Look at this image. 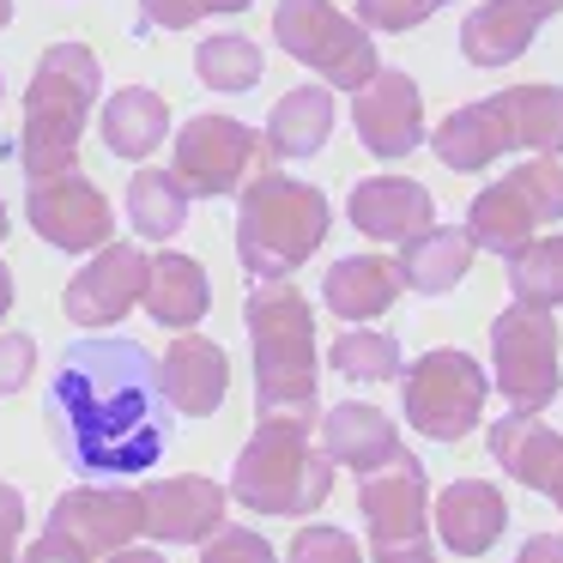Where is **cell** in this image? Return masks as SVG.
<instances>
[{"label":"cell","mask_w":563,"mask_h":563,"mask_svg":"<svg viewBox=\"0 0 563 563\" xmlns=\"http://www.w3.org/2000/svg\"><path fill=\"white\" fill-rule=\"evenodd\" d=\"M490 461L527 490H558L563 485V430L539 424L533 412H509L490 424Z\"/></svg>","instance_id":"cell-22"},{"label":"cell","mask_w":563,"mask_h":563,"mask_svg":"<svg viewBox=\"0 0 563 563\" xmlns=\"http://www.w3.org/2000/svg\"><path fill=\"white\" fill-rule=\"evenodd\" d=\"M449 0H357V25L364 31H412V25H424L430 13H442Z\"/></svg>","instance_id":"cell-35"},{"label":"cell","mask_w":563,"mask_h":563,"mask_svg":"<svg viewBox=\"0 0 563 563\" xmlns=\"http://www.w3.org/2000/svg\"><path fill=\"white\" fill-rule=\"evenodd\" d=\"M563 219V164L558 158H527L509 176L473 195L466 207V243L490 255H521L539 236V224Z\"/></svg>","instance_id":"cell-7"},{"label":"cell","mask_w":563,"mask_h":563,"mask_svg":"<svg viewBox=\"0 0 563 563\" xmlns=\"http://www.w3.org/2000/svg\"><path fill=\"white\" fill-rule=\"evenodd\" d=\"M490 376L466 352H424L412 369H400V412L418 437L430 442H461L473 437L478 412H485Z\"/></svg>","instance_id":"cell-9"},{"label":"cell","mask_w":563,"mask_h":563,"mask_svg":"<svg viewBox=\"0 0 563 563\" xmlns=\"http://www.w3.org/2000/svg\"><path fill=\"white\" fill-rule=\"evenodd\" d=\"M25 219H31V231L49 249H62V255H98V249L110 243L115 212H110V195H103L86 170H62V176L31 183Z\"/></svg>","instance_id":"cell-12"},{"label":"cell","mask_w":563,"mask_h":563,"mask_svg":"<svg viewBox=\"0 0 563 563\" xmlns=\"http://www.w3.org/2000/svg\"><path fill=\"white\" fill-rule=\"evenodd\" d=\"M43 533L67 539V545H74L86 563H98V558L122 551L128 539L140 533V490H122V485H110V490L79 485V490H67V497H55L49 527H43Z\"/></svg>","instance_id":"cell-15"},{"label":"cell","mask_w":563,"mask_h":563,"mask_svg":"<svg viewBox=\"0 0 563 563\" xmlns=\"http://www.w3.org/2000/svg\"><path fill=\"white\" fill-rule=\"evenodd\" d=\"M321 243H328V195L316 183L261 170L243 188V207H236V261H243L249 285L297 273Z\"/></svg>","instance_id":"cell-5"},{"label":"cell","mask_w":563,"mask_h":563,"mask_svg":"<svg viewBox=\"0 0 563 563\" xmlns=\"http://www.w3.org/2000/svg\"><path fill=\"white\" fill-rule=\"evenodd\" d=\"M255 0H140V31H188L200 19H231Z\"/></svg>","instance_id":"cell-33"},{"label":"cell","mask_w":563,"mask_h":563,"mask_svg":"<svg viewBox=\"0 0 563 563\" xmlns=\"http://www.w3.org/2000/svg\"><path fill=\"white\" fill-rule=\"evenodd\" d=\"M515 563H563V533H533L515 551Z\"/></svg>","instance_id":"cell-40"},{"label":"cell","mask_w":563,"mask_h":563,"mask_svg":"<svg viewBox=\"0 0 563 563\" xmlns=\"http://www.w3.org/2000/svg\"><path fill=\"white\" fill-rule=\"evenodd\" d=\"M515 146H527L533 158H558L563 152V91L558 86H503L497 98L461 103L442 128H430V152L461 176L497 164Z\"/></svg>","instance_id":"cell-3"},{"label":"cell","mask_w":563,"mask_h":563,"mask_svg":"<svg viewBox=\"0 0 563 563\" xmlns=\"http://www.w3.org/2000/svg\"><path fill=\"white\" fill-rule=\"evenodd\" d=\"M291 563H364L357 539L345 527H328V521H309L303 533L291 539Z\"/></svg>","instance_id":"cell-34"},{"label":"cell","mask_w":563,"mask_h":563,"mask_svg":"<svg viewBox=\"0 0 563 563\" xmlns=\"http://www.w3.org/2000/svg\"><path fill=\"white\" fill-rule=\"evenodd\" d=\"M128 224H134L140 236H152V243L176 236L188 224V188L176 183L170 170H140L134 183H128Z\"/></svg>","instance_id":"cell-29"},{"label":"cell","mask_w":563,"mask_h":563,"mask_svg":"<svg viewBox=\"0 0 563 563\" xmlns=\"http://www.w3.org/2000/svg\"><path fill=\"white\" fill-rule=\"evenodd\" d=\"M267 170V146L255 140V128L236 115H195L176 128V158L170 176L188 188V200H219V195H243L249 176Z\"/></svg>","instance_id":"cell-11"},{"label":"cell","mask_w":563,"mask_h":563,"mask_svg":"<svg viewBox=\"0 0 563 563\" xmlns=\"http://www.w3.org/2000/svg\"><path fill=\"white\" fill-rule=\"evenodd\" d=\"M243 328L255 345V400L267 418H316V309L297 285L261 279L243 297Z\"/></svg>","instance_id":"cell-2"},{"label":"cell","mask_w":563,"mask_h":563,"mask_svg":"<svg viewBox=\"0 0 563 563\" xmlns=\"http://www.w3.org/2000/svg\"><path fill=\"white\" fill-rule=\"evenodd\" d=\"M273 37L291 62H303L309 74H321L340 91H364L376 79V37L357 19H345L333 0H279Z\"/></svg>","instance_id":"cell-8"},{"label":"cell","mask_w":563,"mask_h":563,"mask_svg":"<svg viewBox=\"0 0 563 563\" xmlns=\"http://www.w3.org/2000/svg\"><path fill=\"white\" fill-rule=\"evenodd\" d=\"M7 231H13V224H7V200H0V236H7Z\"/></svg>","instance_id":"cell-45"},{"label":"cell","mask_w":563,"mask_h":563,"mask_svg":"<svg viewBox=\"0 0 563 563\" xmlns=\"http://www.w3.org/2000/svg\"><path fill=\"white\" fill-rule=\"evenodd\" d=\"M509 291L527 309H558L563 303V236L527 243L521 255H509Z\"/></svg>","instance_id":"cell-31"},{"label":"cell","mask_w":563,"mask_h":563,"mask_svg":"<svg viewBox=\"0 0 563 563\" xmlns=\"http://www.w3.org/2000/svg\"><path fill=\"white\" fill-rule=\"evenodd\" d=\"M146 273H152L146 249L103 243L98 255L67 279V297H62L67 321H79V328H110V321H122L128 309L146 297Z\"/></svg>","instance_id":"cell-14"},{"label":"cell","mask_w":563,"mask_h":563,"mask_svg":"<svg viewBox=\"0 0 563 563\" xmlns=\"http://www.w3.org/2000/svg\"><path fill=\"white\" fill-rule=\"evenodd\" d=\"M37 364V340L31 333H0V394H19Z\"/></svg>","instance_id":"cell-37"},{"label":"cell","mask_w":563,"mask_h":563,"mask_svg":"<svg viewBox=\"0 0 563 563\" xmlns=\"http://www.w3.org/2000/svg\"><path fill=\"white\" fill-rule=\"evenodd\" d=\"M333 134V91L328 86H297L273 103L267 115V158H316Z\"/></svg>","instance_id":"cell-28"},{"label":"cell","mask_w":563,"mask_h":563,"mask_svg":"<svg viewBox=\"0 0 563 563\" xmlns=\"http://www.w3.org/2000/svg\"><path fill=\"white\" fill-rule=\"evenodd\" d=\"M158 394H164V406L183 412V418L219 412L224 394H231V357H224V345L200 340V333H183V340L158 357Z\"/></svg>","instance_id":"cell-18"},{"label":"cell","mask_w":563,"mask_h":563,"mask_svg":"<svg viewBox=\"0 0 563 563\" xmlns=\"http://www.w3.org/2000/svg\"><path fill=\"white\" fill-rule=\"evenodd\" d=\"M103 67L86 43H49L25 86V128H19V164L31 183L79 170V134L98 103Z\"/></svg>","instance_id":"cell-4"},{"label":"cell","mask_w":563,"mask_h":563,"mask_svg":"<svg viewBox=\"0 0 563 563\" xmlns=\"http://www.w3.org/2000/svg\"><path fill=\"white\" fill-rule=\"evenodd\" d=\"M394 297H400V273L382 255H345L321 273V303L340 321H376L388 316Z\"/></svg>","instance_id":"cell-24"},{"label":"cell","mask_w":563,"mask_h":563,"mask_svg":"<svg viewBox=\"0 0 563 563\" xmlns=\"http://www.w3.org/2000/svg\"><path fill=\"white\" fill-rule=\"evenodd\" d=\"M55 449L86 478H134L164 461L170 418L158 394V357L140 340H79L62 352L43 400Z\"/></svg>","instance_id":"cell-1"},{"label":"cell","mask_w":563,"mask_h":563,"mask_svg":"<svg viewBox=\"0 0 563 563\" xmlns=\"http://www.w3.org/2000/svg\"><path fill=\"white\" fill-rule=\"evenodd\" d=\"M103 563H164V558H158V551H128V545H122V551H110Z\"/></svg>","instance_id":"cell-43"},{"label":"cell","mask_w":563,"mask_h":563,"mask_svg":"<svg viewBox=\"0 0 563 563\" xmlns=\"http://www.w3.org/2000/svg\"><path fill=\"white\" fill-rule=\"evenodd\" d=\"M345 212L369 243H412L418 231L437 224V200L412 176H364L345 200Z\"/></svg>","instance_id":"cell-20"},{"label":"cell","mask_w":563,"mask_h":563,"mask_svg":"<svg viewBox=\"0 0 563 563\" xmlns=\"http://www.w3.org/2000/svg\"><path fill=\"white\" fill-rule=\"evenodd\" d=\"M328 364L340 369L345 382H394L406 369L400 364V345H394L388 333H376V328H345L340 340H333Z\"/></svg>","instance_id":"cell-32"},{"label":"cell","mask_w":563,"mask_h":563,"mask_svg":"<svg viewBox=\"0 0 563 563\" xmlns=\"http://www.w3.org/2000/svg\"><path fill=\"white\" fill-rule=\"evenodd\" d=\"M19 533H25V497L0 478V545H13Z\"/></svg>","instance_id":"cell-38"},{"label":"cell","mask_w":563,"mask_h":563,"mask_svg":"<svg viewBox=\"0 0 563 563\" xmlns=\"http://www.w3.org/2000/svg\"><path fill=\"white\" fill-rule=\"evenodd\" d=\"M490 369H497V394L515 412H539L558 400L563 369H558V321L551 309L509 303L490 321Z\"/></svg>","instance_id":"cell-10"},{"label":"cell","mask_w":563,"mask_h":563,"mask_svg":"<svg viewBox=\"0 0 563 563\" xmlns=\"http://www.w3.org/2000/svg\"><path fill=\"white\" fill-rule=\"evenodd\" d=\"M563 13V0H485L461 25V55L473 67H509L533 49L539 25Z\"/></svg>","instance_id":"cell-19"},{"label":"cell","mask_w":563,"mask_h":563,"mask_svg":"<svg viewBox=\"0 0 563 563\" xmlns=\"http://www.w3.org/2000/svg\"><path fill=\"white\" fill-rule=\"evenodd\" d=\"M224 503H231V490L200 473L152 478L140 490V533H152L158 545H207L224 527Z\"/></svg>","instance_id":"cell-17"},{"label":"cell","mask_w":563,"mask_h":563,"mask_svg":"<svg viewBox=\"0 0 563 563\" xmlns=\"http://www.w3.org/2000/svg\"><path fill=\"white\" fill-rule=\"evenodd\" d=\"M321 454H328L333 466H352V473L364 478V473H376V466H388L394 454H400V430H394V418L382 412V406L345 400V406H333V412H321Z\"/></svg>","instance_id":"cell-23"},{"label":"cell","mask_w":563,"mask_h":563,"mask_svg":"<svg viewBox=\"0 0 563 563\" xmlns=\"http://www.w3.org/2000/svg\"><path fill=\"white\" fill-rule=\"evenodd\" d=\"M13 7H19V0H0V25H7V19H13Z\"/></svg>","instance_id":"cell-44"},{"label":"cell","mask_w":563,"mask_h":563,"mask_svg":"<svg viewBox=\"0 0 563 563\" xmlns=\"http://www.w3.org/2000/svg\"><path fill=\"white\" fill-rule=\"evenodd\" d=\"M430 527H437V539L454 558H485L503 539V527H509V503L485 478H454L437 497V509H430Z\"/></svg>","instance_id":"cell-21"},{"label":"cell","mask_w":563,"mask_h":563,"mask_svg":"<svg viewBox=\"0 0 563 563\" xmlns=\"http://www.w3.org/2000/svg\"><path fill=\"white\" fill-rule=\"evenodd\" d=\"M261 67H267V55L249 37H236V31H219V37H207L195 49V74H200V86H212V91H255Z\"/></svg>","instance_id":"cell-30"},{"label":"cell","mask_w":563,"mask_h":563,"mask_svg":"<svg viewBox=\"0 0 563 563\" xmlns=\"http://www.w3.org/2000/svg\"><path fill=\"white\" fill-rule=\"evenodd\" d=\"M551 503H558V509H563V485H558V490H551Z\"/></svg>","instance_id":"cell-47"},{"label":"cell","mask_w":563,"mask_h":563,"mask_svg":"<svg viewBox=\"0 0 563 563\" xmlns=\"http://www.w3.org/2000/svg\"><path fill=\"white\" fill-rule=\"evenodd\" d=\"M13 316V267H7V261H0V321Z\"/></svg>","instance_id":"cell-42"},{"label":"cell","mask_w":563,"mask_h":563,"mask_svg":"<svg viewBox=\"0 0 563 563\" xmlns=\"http://www.w3.org/2000/svg\"><path fill=\"white\" fill-rule=\"evenodd\" d=\"M200 563H279V551L255 533V527H219L200 551Z\"/></svg>","instance_id":"cell-36"},{"label":"cell","mask_w":563,"mask_h":563,"mask_svg":"<svg viewBox=\"0 0 563 563\" xmlns=\"http://www.w3.org/2000/svg\"><path fill=\"white\" fill-rule=\"evenodd\" d=\"M19 563H86V558H79V551L67 545V539H55V533H37V545H31Z\"/></svg>","instance_id":"cell-39"},{"label":"cell","mask_w":563,"mask_h":563,"mask_svg":"<svg viewBox=\"0 0 563 563\" xmlns=\"http://www.w3.org/2000/svg\"><path fill=\"white\" fill-rule=\"evenodd\" d=\"M146 316L158 321V328H176L188 333L195 321H207L212 309V285H207V267H200L195 255H158L146 273Z\"/></svg>","instance_id":"cell-27"},{"label":"cell","mask_w":563,"mask_h":563,"mask_svg":"<svg viewBox=\"0 0 563 563\" xmlns=\"http://www.w3.org/2000/svg\"><path fill=\"white\" fill-rule=\"evenodd\" d=\"M333 490V461L303 418H261L231 466V497L255 515H316Z\"/></svg>","instance_id":"cell-6"},{"label":"cell","mask_w":563,"mask_h":563,"mask_svg":"<svg viewBox=\"0 0 563 563\" xmlns=\"http://www.w3.org/2000/svg\"><path fill=\"white\" fill-rule=\"evenodd\" d=\"M0 563H19V558H13V545H0Z\"/></svg>","instance_id":"cell-46"},{"label":"cell","mask_w":563,"mask_h":563,"mask_svg":"<svg viewBox=\"0 0 563 563\" xmlns=\"http://www.w3.org/2000/svg\"><path fill=\"white\" fill-rule=\"evenodd\" d=\"M369 563H437V551L430 545H376Z\"/></svg>","instance_id":"cell-41"},{"label":"cell","mask_w":563,"mask_h":563,"mask_svg":"<svg viewBox=\"0 0 563 563\" xmlns=\"http://www.w3.org/2000/svg\"><path fill=\"white\" fill-rule=\"evenodd\" d=\"M466 267H473V243H466V231H454V224L418 231L412 243H400V261H394L400 285L418 297H449L454 285L466 279Z\"/></svg>","instance_id":"cell-25"},{"label":"cell","mask_w":563,"mask_h":563,"mask_svg":"<svg viewBox=\"0 0 563 563\" xmlns=\"http://www.w3.org/2000/svg\"><path fill=\"white\" fill-rule=\"evenodd\" d=\"M357 509H364V527H369V551H376V545H424V533H430L424 461L400 449L388 466L364 473Z\"/></svg>","instance_id":"cell-13"},{"label":"cell","mask_w":563,"mask_h":563,"mask_svg":"<svg viewBox=\"0 0 563 563\" xmlns=\"http://www.w3.org/2000/svg\"><path fill=\"white\" fill-rule=\"evenodd\" d=\"M352 128L364 140V152L376 158H406L424 140V98H418V79L400 67H376L364 91H352Z\"/></svg>","instance_id":"cell-16"},{"label":"cell","mask_w":563,"mask_h":563,"mask_svg":"<svg viewBox=\"0 0 563 563\" xmlns=\"http://www.w3.org/2000/svg\"><path fill=\"white\" fill-rule=\"evenodd\" d=\"M0 98H7V86H0Z\"/></svg>","instance_id":"cell-48"},{"label":"cell","mask_w":563,"mask_h":563,"mask_svg":"<svg viewBox=\"0 0 563 563\" xmlns=\"http://www.w3.org/2000/svg\"><path fill=\"white\" fill-rule=\"evenodd\" d=\"M98 134L115 158L140 164V158L158 152L164 134H170V103L146 86H122V91H110V103L98 110Z\"/></svg>","instance_id":"cell-26"}]
</instances>
